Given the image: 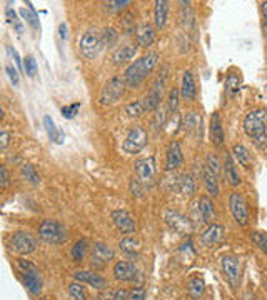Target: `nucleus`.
<instances>
[{
  "label": "nucleus",
  "mask_w": 267,
  "mask_h": 300,
  "mask_svg": "<svg viewBox=\"0 0 267 300\" xmlns=\"http://www.w3.org/2000/svg\"><path fill=\"white\" fill-rule=\"evenodd\" d=\"M157 62H159V54L157 52H150L147 55L141 57V59H137L134 63H130V65L127 67L125 72H124L125 85L130 87V88L139 87L152 72H154Z\"/></svg>",
  "instance_id": "obj_1"
},
{
  "label": "nucleus",
  "mask_w": 267,
  "mask_h": 300,
  "mask_svg": "<svg viewBox=\"0 0 267 300\" xmlns=\"http://www.w3.org/2000/svg\"><path fill=\"white\" fill-rule=\"evenodd\" d=\"M265 125H267V110H264V108L249 112L244 119V132L259 147H264L265 142Z\"/></svg>",
  "instance_id": "obj_2"
},
{
  "label": "nucleus",
  "mask_w": 267,
  "mask_h": 300,
  "mask_svg": "<svg viewBox=\"0 0 267 300\" xmlns=\"http://www.w3.org/2000/svg\"><path fill=\"white\" fill-rule=\"evenodd\" d=\"M18 272H20L24 284L32 295H40L43 280H42L39 269H37V267L29 260H18Z\"/></svg>",
  "instance_id": "obj_3"
},
{
  "label": "nucleus",
  "mask_w": 267,
  "mask_h": 300,
  "mask_svg": "<svg viewBox=\"0 0 267 300\" xmlns=\"http://www.w3.org/2000/svg\"><path fill=\"white\" fill-rule=\"evenodd\" d=\"M147 145V130L142 125H134L122 142V150L125 154H139Z\"/></svg>",
  "instance_id": "obj_4"
},
{
  "label": "nucleus",
  "mask_w": 267,
  "mask_h": 300,
  "mask_svg": "<svg viewBox=\"0 0 267 300\" xmlns=\"http://www.w3.org/2000/svg\"><path fill=\"white\" fill-rule=\"evenodd\" d=\"M39 235L47 244H62L67 240V228L57 220H46L40 223Z\"/></svg>",
  "instance_id": "obj_5"
},
{
  "label": "nucleus",
  "mask_w": 267,
  "mask_h": 300,
  "mask_svg": "<svg viewBox=\"0 0 267 300\" xmlns=\"http://www.w3.org/2000/svg\"><path fill=\"white\" fill-rule=\"evenodd\" d=\"M125 87H127V85H125L124 79H120V77H112V79L104 85L102 92H100V95H99V102H100L102 105L116 104V102L124 95Z\"/></svg>",
  "instance_id": "obj_6"
},
{
  "label": "nucleus",
  "mask_w": 267,
  "mask_h": 300,
  "mask_svg": "<svg viewBox=\"0 0 267 300\" xmlns=\"http://www.w3.org/2000/svg\"><path fill=\"white\" fill-rule=\"evenodd\" d=\"M165 84H167V72H162L154 80L150 92L147 94V97L144 99L145 112H152V110H155V108H159V105H161V100H162V92H164Z\"/></svg>",
  "instance_id": "obj_7"
},
{
  "label": "nucleus",
  "mask_w": 267,
  "mask_h": 300,
  "mask_svg": "<svg viewBox=\"0 0 267 300\" xmlns=\"http://www.w3.org/2000/svg\"><path fill=\"white\" fill-rule=\"evenodd\" d=\"M134 170H136L137 180L142 185H147L154 180V177L157 174V164L155 157H147V158H139L134 164Z\"/></svg>",
  "instance_id": "obj_8"
},
{
  "label": "nucleus",
  "mask_w": 267,
  "mask_h": 300,
  "mask_svg": "<svg viewBox=\"0 0 267 300\" xmlns=\"http://www.w3.org/2000/svg\"><path fill=\"white\" fill-rule=\"evenodd\" d=\"M229 205H231V212L239 225H247V222H249V205H247L244 195L239 192H232L231 197H229Z\"/></svg>",
  "instance_id": "obj_9"
},
{
  "label": "nucleus",
  "mask_w": 267,
  "mask_h": 300,
  "mask_svg": "<svg viewBox=\"0 0 267 300\" xmlns=\"http://www.w3.org/2000/svg\"><path fill=\"white\" fill-rule=\"evenodd\" d=\"M79 47H80V52L84 54V57L94 59V57L99 55V52L102 50L104 45H102V39H100L94 30H87L85 34L80 37Z\"/></svg>",
  "instance_id": "obj_10"
},
{
  "label": "nucleus",
  "mask_w": 267,
  "mask_h": 300,
  "mask_svg": "<svg viewBox=\"0 0 267 300\" xmlns=\"http://www.w3.org/2000/svg\"><path fill=\"white\" fill-rule=\"evenodd\" d=\"M35 239L29 232H15L10 239V248L20 255H29L35 250Z\"/></svg>",
  "instance_id": "obj_11"
},
{
  "label": "nucleus",
  "mask_w": 267,
  "mask_h": 300,
  "mask_svg": "<svg viewBox=\"0 0 267 300\" xmlns=\"http://www.w3.org/2000/svg\"><path fill=\"white\" fill-rule=\"evenodd\" d=\"M165 222H167V225L179 235H187L192 230L190 222L182 214L177 212V210H167V212H165Z\"/></svg>",
  "instance_id": "obj_12"
},
{
  "label": "nucleus",
  "mask_w": 267,
  "mask_h": 300,
  "mask_svg": "<svg viewBox=\"0 0 267 300\" xmlns=\"http://www.w3.org/2000/svg\"><path fill=\"white\" fill-rule=\"evenodd\" d=\"M112 222L114 225L117 227V230H120L122 234H134L137 228L136 219L127 212V210H114L112 212Z\"/></svg>",
  "instance_id": "obj_13"
},
{
  "label": "nucleus",
  "mask_w": 267,
  "mask_h": 300,
  "mask_svg": "<svg viewBox=\"0 0 267 300\" xmlns=\"http://www.w3.org/2000/svg\"><path fill=\"white\" fill-rule=\"evenodd\" d=\"M222 270H224V275L227 279V282L232 287H237L239 279H240V265H239V259L234 257V255H226L222 257Z\"/></svg>",
  "instance_id": "obj_14"
},
{
  "label": "nucleus",
  "mask_w": 267,
  "mask_h": 300,
  "mask_svg": "<svg viewBox=\"0 0 267 300\" xmlns=\"http://www.w3.org/2000/svg\"><path fill=\"white\" fill-rule=\"evenodd\" d=\"M112 259H114V250L107 244H104V242H95L92 245L91 264L94 267H104Z\"/></svg>",
  "instance_id": "obj_15"
},
{
  "label": "nucleus",
  "mask_w": 267,
  "mask_h": 300,
  "mask_svg": "<svg viewBox=\"0 0 267 300\" xmlns=\"http://www.w3.org/2000/svg\"><path fill=\"white\" fill-rule=\"evenodd\" d=\"M74 279L77 280V282L87 284V285H91L97 290H104V289L109 287V284H107V280L104 277H100L99 273L91 272V270H77L74 273Z\"/></svg>",
  "instance_id": "obj_16"
},
{
  "label": "nucleus",
  "mask_w": 267,
  "mask_h": 300,
  "mask_svg": "<svg viewBox=\"0 0 267 300\" xmlns=\"http://www.w3.org/2000/svg\"><path fill=\"white\" fill-rule=\"evenodd\" d=\"M114 277L117 280H122V282H130L137 277V267L132 262L120 260L114 265Z\"/></svg>",
  "instance_id": "obj_17"
},
{
  "label": "nucleus",
  "mask_w": 267,
  "mask_h": 300,
  "mask_svg": "<svg viewBox=\"0 0 267 300\" xmlns=\"http://www.w3.org/2000/svg\"><path fill=\"white\" fill-rule=\"evenodd\" d=\"M184 155H182V149L181 144L177 140H172L167 147V160H165V169L167 170H175L182 165Z\"/></svg>",
  "instance_id": "obj_18"
},
{
  "label": "nucleus",
  "mask_w": 267,
  "mask_h": 300,
  "mask_svg": "<svg viewBox=\"0 0 267 300\" xmlns=\"http://www.w3.org/2000/svg\"><path fill=\"white\" fill-rule=\"evenodd\" d=\"M222 239H224V227L219 225V223H212V225H209L206 228V232L202 234L201 242H202V245H206V247H214L215 244H219Z\"/></svg>",
  "instance_id": "obj_19"
},
{
  "label": "nucleus",
  "mask_w": 267,
  "mask_h": 300,
  "mask_svg": "<svg viewBox=\"0 0 267 300\" xmlns=\"http://www.w3.org/2000/svg\"><path fill=\"white\" fill-rule=\"evenodd\" d=\"M197 95V87L194 80V74L190 70H186L182 75V84H181V97L184 100H194Z\"/></svg>",
  "instance_id": "obj_20"
},
{
  "label": "nucleus",
  "mask_w": 267,
  "mask_h": 300,
  "mask_svg": "<svg viewBox=\"0 0 267 300\" xmlns=\"http://www.w3.org/2000/svg\"><path fill=\"white\" fill-rule=\"evenodd\" d=\"M211 140L215 147L224 145V129H222V120L219 112H214L211 117Z\"/></svg>",
  "instance_id": "obj_21"
},
{
  "label": "nucleus",
  "mask_w": 267,
  "mask_h": 300,
  "mask_svg": "<svg viewBox=\"0 0 267 300\" xmlns=\"http://www.w3.org/2000/svg\"><path fill=\"white\" fill-rule=\"evenodd\" d=\"M136 39L141 47H150L155 39V32L149 24H141L136 29Z\"/></svg>",
  "instance_id": "obj_22"
},
{
  "label": "nucleus",
  "mask_w": 267,
  "mask_h": 300,
  "mask_svg": "<svg viewBox=\"0 0 267 300\" xmlns=\"http://www.w3.org/2000/svg\"><path fill=\"white\" fill-rule=\"evenodd\" d=\"M182 127L186 129L187 133H194V135H202V116L195 112H189L184 117Z\"/></svg>",
  "instance_id": "obj_23"
},
{
  "label": "nucleus",
  "mask_w": 267,
  "mask_h": 300,
  "mask_svg": "<svg viewBox=\"0 0 267 300\" xmlns=\"http://www.w3.org/2000/svg\"><path fill=\"white\" fill-rule=\"evenodd\" d=\"M137 50H139L137 45H122V47H119L117 50H114L112 60H114V63H116V65L125 63V62L132 60L134 57L137 55Z\"/></svg>",
  "instance_id": "obj_24"
},
{
  "label": "nucleus",
  "mask_w": 267,
  "mask_h": 300,
  "mask_svg": "<svg viewBox=\"0 0 267 300\" xmlns=\"http://www.w3.org/2000/svg\"><path fill=\"white\" fill-rule=\"evenodd\" d=\"M224 174H226V178L227 182L232 185V187H237V185H240V175L237 172V167L236 164H234V158L231 154L226 155V160H224Z\"/></svg>",
  "instance_id": "obj_25"
},
{
  "label": "nucleus",
  "mask_w": 267,
  "mask_h": 300,
  "mask_svg": "<svg viewBox=\"0 0 267 300\" xmlns=\"http://www.w3.org/2000/svg\"><path fill=\"white\" fill-rule=\"evenodd\" d=\"M199 212H201V217L202 220L209 225H212L215 223V209H214V202L209 199V197H202L201 202H199Z\"/></svg>",
  "instance_id": "obj_26"
},
{
  "label": "nucleus",
  "mask_w": 267,
  "mask_h": 300,
  "mask_svg": "<svg viewBox=\"0 0 267 300\" xmlns=\"http://www.w3.org/2000/svg\"><path fill=\"white\" fill-rule=\"evenodd\" d=\"M167 15H169V2L167 0H157L155 10H154V18H155L157 29L165 27V24H167Z\"/></svg>",
  "instance_id": "obj_27"
},
{
  "label": "nucleus",
  "mask_w": 267,
  "mask_h": 300,
  "mask_svg": "<svg viewBox=\"0 0 267 300\" xmlns=\"http://www.w3.org/2000/svg\"><path fill=\"white\" fill-rule=\"evenodd\" d=\"M202 178H204V183H206V189L209 190V194L214 197L219 195V175H215L209 167H204L202 169Z\"/></svg>",
  "instance_id": "obj_28"
},
{
  "label": "nucleus",
  "mask_w": 267,
  "mask_h": 300,
  "mask_svg": "<svg viewBox=\"0 0 267 300\" xmlns=\"http://www.w3.org/2000/svg\"><path fill=\"white\" fill-rule=\"evenodd\" d=\"M232 157L236 158V160L242 165V167H247L249 169L251 167V164H252V155H251V152L246 149V147L242 144H236L232 147Z\"/></svg>",
  "instance_id": "obj_29"
},
{
  "label": "nucleus",
  "mask_w": 267,
  "mask_h": 300,
  "mask_svg": "<svg viewBox=\"0 0 267 300\" xmlns=\"http://www.w3.org/2000/svg\"><path fill=\"white\" fill-rule=\"evenodd\" d=\"M120 250L134 257V255H137L141 252V240L136 237H125L120 240Z\"/></svg>",
  "instance_id": "obj_30"
},
{
  "label": "nucleus",
  "mask_w": 267,
  "mask_h": 300,
  "mask_svg": "<svg viewBox=\"0 0 267 300\" xmlns=\"http://www.w3.org/2000/svg\"><path fill=\"white\" fill-rule=\"evenodd\" d=\"M204 280L199 279V277H195V279H190L189 282H187V293H189V297H192L194 300L197 298H201L202 297V293H204Z\"/></svg>",
  "instance_id": "obj_31"
},
{
  "label": "nucleus",
  "mask_w": 267,
  "mask_h": 300,
  "mask_svg": "<svg viewBox=\"0 0 267 300\" xmlns=\"http://www.w3.org/2000/svg\"><path fill=\"white\" fill-rule=\"evenodd\" d=\"M43 127H46L47 135H49L50 140H52V142H57V144H60V142H62L63 133H59V130H57V127H55V124H54L52 117H49V116L43 117Z\"/></svg>",
  "instance_id": "obj_32"
},
{
  "label": "nucleus",
  "mask_w": 267,
  "mask_h": 300,
  "mask_svg": "<svg viewBox=\"0 0 267 300\" xmlns=\"http://www.w3.org/2000/svg\"><path fill=\"white\" fill-rule=\"evenodd\" d=\"M179 189L182 194H187V195H192L195 192V182H194V177L190 174H184L179 177Z\"/></svg>",
  "instance_id": "obj_33"
},
{
  "label": "nucleus",
  "mask_w": 267,
  "mask_h": 300,
  "mask_svg": "<svg viewBox=\"0 0 267 300\" xmlns=\"http://www.w3.org/2000/svg\"><path fill=\"white\" fill-rule=\"evenodd\" d=\"M22 175H24L25 180H27L29 183H32V185H39L40 183V175L37 174V170H35V167L32 164L22 165Z\"/></svg>",
  "instance_id": "obj_34"
},
{
  "label": "nucleus",
  "mask_w": 267,
  "mask_h": 300,
  "mask_svg": "<svg viewBox=\"0 0 267 300\" xmlns=\"http://www.w3.org/2000/svg\"><path fill=\"white\" fill-rule=\"evenodd\" d=\"M20 15L27 20L32 27L34 29H39L40 27V24H39V17H37V14H35V9L32 7V4H27V9H20Z\"/></svg>",
  "instance_id": "obj_35"
},
{
  "label": "nucleus",
  "mask_w": 267,
  "mask_h": 300,
  "mask_svg": "<svg viewBox=\"0 0 267 300\" xmlns=\"http://www.w3.org/2000/svg\"><path fill=\"white\" fill-rule=\"evenodd\" d=\"M87 245H88V244H87V240H85V239H80V240L75 242V245L72 247V252H71L74 262H80L82 259H84L85 250H87Z\"/></svg>",
  "instance_id": "obj_36"
},
{
  "label": "nucleus",
  "mask_w": 267,
  "mask_h": 300,
  "mask_svg": "<svg viewBox=\"0 0 267 300\" xmlns=\"http://www.w3.org/2000/svg\"><path fill=\"white\" fill-rule=\"evenodd\" d=\"M100 39H102V45L104 47H110V45H114V43L117 42L119 34H117V30L114 27H107V29H104L102 35H100Z\"/></svg>",
  "instance_id": "obj_37"
},
{
  "label": "nucleus",
  "mask_w": 267,
  "mask_h": 300,
  "mask_svg": "<svg viewBox=\"0 0 267 300\" xmlns=\"http://www.w3.org/2000/svg\"><path fill=\"white\" fill-rule=\"evenodd\" d=\"M69 293H71V297L74 300H88L87 292H85L84 287H82L80 282H74V284L69 285Z\"/></svg>",
  "instance_id": "obj_38"
},
{
  "label": "nucleus",
  "mask_w": 267,
  "mask_h": 300,
  "mask_svg": "<svg viewBox=\"0 0 267 300\" xmlns=\"http://www.w3.org/2000/svg\"><path fill=\"white\" fill-rule=\"evenodd\" d=\"M125 112H127V116H129V117H141L142 113L145 112L144 102H141V100L132 102V104H129L125 107Z\"/></svg>",
  "instance_id": "obj_39"
},
{
  "label": "nucleus",
  "mask_w": 267,
  "mask_h": 300,
  "mask_svg": "<svg viewBox=\"0 0 267 300\" xmlns=\"http://www.w3.org/2000/svg\"><path fill=\"white\" fill-rule=\"evenodd\" d=\"M251 239H252L254 244H256L260 248V250H262L267 255V235L262 234V232H252Z\"/></svg>",
  "instance_id": "obj_40"
},
{
  "label": "nucleus",
  "mask_w": 267,
  "mask_h": 300,
  "mask_svg": "<svg viewBox=\"0 0 267 300\" xmlns=\"http://www.w3.org/2000/svg\"><path fill=\"white\" fill-rule=\"evenodd\" d=\"M179 95H181V90H177V88H172V90L169 92V100H167V107L170 112H177V108H179Z\"/></svg>",
  "instance_id": "obj_41"
},
{
  "label": "nucleus",
  "mask_w": 267,
  "mask_h": 300,
  "mask_svg": "<svg viewBox=\"0 0 267 300\" xmlns=\"http://www.w3.org/2000/svg\"><path fill=\"white\" fill-rule=\"evenodd\" d=\"M24 60H25L24 62V68H25V72H27V75H29V77H35V74H37V62H35V59L32 55H29V57H25Z\"/></svg>",
  "instance_id": "obj_42"
},
{
  "label": "nucleus",
  "mask_w": 267,
  "mask_h": 300,
  "mask_svg": "<svg viewBox=\"0 0 267 300\" xmlns=\"http://www.w3.org/2000/svg\"><path fill=\"white\" fill-rule=\"evenodd\" d=\"M240 87V80H239V77L237 75H229L227 77V80H226V90L229 92V94H236V90Z\"/></svg>",
  "instance_id": "obj_43"
},
{
  "label": "nucleus",
  "mask_w": 267,
  "mask_h": 300,
  "mask_svg": "<svg viewBox=\"0 0 267 300\" xmlns=\"http://www.w3.org/2000/svg\"><path fill=\"white\" fill-rule=\"evenodd\" d=\"M206 167L211 169L215 175H219V172H220V162H219L217 155L209 154V155H207V160H206Z\"/></svg>",
  "instance_id": "obj_44"
},
{
  "label": "nucleus",
  "mask_w": 267,
  "mask_h": 300,
  "mask_svg": "<svg viewBox=\"0 0 267 300\" xmlns=\"http://www.w3.org/2000/svg\"><path fill=\"white\" fill-rule=\"evenodd\" d=\"M127 5H130L129 0H114V2H107L105 7L112 10V12H120L122 9H125Z\"/></svg>",
  "instance_id": "obj_45"
},
{
  "label": "nucleus",
  "mask_w": 267,
  "mask_h": 300,
  "mask_svg": "<svg viewBox=\"0 0 267 300\" xmlns=\"http://www.w3.org/2000/svg\"><path fill=\"white\" fill-rule=\"evenodd\" d=\"M79 108H80V104H72V105H69V107H63L62 108V116L65 117V119H74L75 116H77Z\"/></svg>",
  "instance_id": "obj_46"
},
{
  "label": "nucleus",
  "mask_w": 267,
  "mask_h": 300,
  "mask_svg": "<svg viewBox=\"0 0 267 300\" xmlns=\"http://www.w3.org/2000/svg\"><path fill=\"white\" fill-rule=\"evenodd\" d=\"M129 300H145V289L144 287H137L129 292Z\"/></svg>",
  "instance_id": "obj_47"
},
{
  "label": "nucleus",
  "mask_w": 267,
  "mask_h": 300,
  "mask_svg": "<svg viewBox=\"0 0 267 300\" xmlns=\"http://www.w3.org/2000/svg\"><path fill=\"white\" fill-rule=\"evenodd\" d=\"M165 120H167V113H165V110H159L157 112V116H155V120H154V127H155V130L159 129H162L164 124H165Z\"/></svg>",
  "instance_id": "obj_48"
},
{
  "label": "nucleus",
  "mask_w": 267,
  "mask_h": 300,
  "mask_svg": "<svg viewBox=\"0 0 267 300\" xmlns=\"http://www.w3.org/2000/svg\"><path fill=\"white\" fill-rule=\"evenodd\" d=\"M10 182V177H9V172H7V167L2 165L0 167V185H2V189H5Z\"/></svg>",
  "instance_id": "obj_49"
},
{
  "label": "nucleus",
  "mask_w": 267,
  "mask_h": 300,
  "mask_svg": "<svg viewBox=\"0 0 267 300\" xmlns=\"http://www.w3.org/2000/svg\"><path fill=\"white\" fill-rule=\"evenodd\" d=\"M5 72H7V75H9V79H10L12 84L17 87L18 85V74H17V70L12 67V65H7V67H5Z\"/></svg>",
  "instance_id": "obj_50"
},
{
  "label": "nucleus",
  "mask_w": 267,
  "mask_h": 300,
  "mask_svg": "<svg viewBox=\"0 0 267 300\" xmlns=\"http://www.w3.org/2000/svg\"><path fill=\"white\" fill-rule=\"evenodd\" d=\"M141 182L137 180V178H132L130 180V192H132V195H141L142 194V187H141Z\"/></svg>",
  "instance_id": "obj_51"
},
{
  "label": "nucleus",
  "mask_w": 267,
  "mask_h": 300,
  "mask_svg": "<svg viewBox=\"0 0 267 300\" xmlns=\"http://www.w3.org/2000/svg\"><path fill=\"white\" fill-rule=\"evenodd\" d=\"M0 140H2V142H0V149H5V147L9 145V142H10V135H9V132H2L0 133Z\"/></svg>",
  "instance_id": "obj_52"
},
{
  "label": "nucleus",
  "mask_w": 267,
  "mask_h": 300,
  "mask_svg": "<svg viewBox=\"0 0 267 300\" xmlns=\"http://www.w3.org/2000/svg\"><path fill=\"white\" fill-rule=\"evenodd\" d=\"M130 20H132V15H130V14L124 17V22H122V24H124V29H125L127 34H132V32H134V27H132V25H129Z\"/></svg>",
  "instance_id": "obj_53"
},
{
  "label": "nucleus",
  "mask_w": 267,
  "mask_h": 300,
  "mask_svg": "<svg viewBox=\"0 0 267 300\" xmlns=\"http://www.w3.org/2000/svg\"><path fill=\"white\" fill-rule=\"evenodd\" d=\"M7 50H9V54H10L12 57H14V62L17 63V67H18V68H22V60H20V57H18L17 50H15V49H12V47H9Z\"/></svg>",
  "instance_id": "obj_54"
},
{
  "label": "nucleus",
  "mask_w": 267,
  "mask_h": 300,
  "mask_svg": "<svg viewBox=\"0 0 267 300\" xmlns=\"http://www.w3.org/2000/svg\"><path fill=\"white\" fill-rule=\"evenodd\" d=\"M112 300H129V293H127L125 290H117L116 293H114V297H112Z\"/></svg>",
  "instance_id": "obj_55"
},
{
  "label": "nucleus",
  "mask_w": 267,
  "mask_h": 300,
  "mask_svg": "<svg viewBox=\"0 0 267 300\" xmlns=\"http://www.w3.org/2000/svg\"><path fill=\"white\" fill-rule=\"evenodd\" d=\"M59 34H60V39H62V40H67V39H69V30H67V25H65V24H60Z\"/></svg>",
  "instance_id": "obj_56"
},
{
  "label": "nucleus",
  "mask_w": 267,
  "mask_h": 300,
  "mask_svg": "<svg viewBox=\"0 0 267 300\" xmlns=\"http://www.w3.org/2000/svg\"><path fill=\"white\" fill-rule=\"evenodd\" d=\"M5 15H7L9 22H15V20H17V15H15V12L12 10V9H7V10H5Z\"/></svg>",
  "instance_id": "obj_57"
},
{
  "label": "nucleus",
  "mask_w": 267,
  "mask_h": 300,
  "mask_svg": "<svg viewBox=\"0 0 267 300\" xmlns=\"http://www.w3.org/2000/svg\"><path fill=\"white\" fill-rule=\"evenodd\" d=\"M260 12H262V17H264V22L267 25V2L262 4V7H260Z\"/></svg>",
  "instance_id": "obj_58"
},
{
  "label": "nucleus",
  "mask_w": 267,
  "mask_h": 300,
  "mask_svg": "<svg viewBox=\"0 0 267 300\" xmlns=\"http://www.w3.org/2000/svg\"><path fill=\"white\" fill-rule=\"evenodd\" d=\"M265 290H267V282H265Z\"/></svg>",
  "instance_id": "obj_59"
}]
</instances>
